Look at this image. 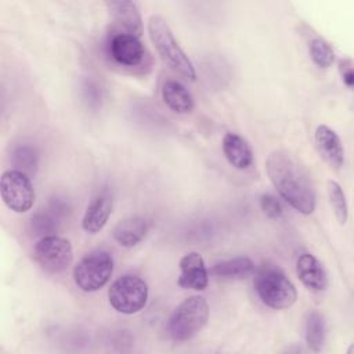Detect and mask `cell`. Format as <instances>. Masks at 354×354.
Returning a JSON list of instances; mask_svg holds the SVG:
<instances>
[{
  "label": "cell",
  "mask_w": 354,
  "mask_h": 354,
  "mask_svg": "<svg viewBox=\"0 0 354 354\" xmlns=\"http://www.w3.org/2000/svg\"><path fill=\"white\" fill-rule=\"evenodd\" d=\"M177 283L183 289H206L209 283V274L201 253L189 252L180 259V275Z\"/></svg>",
  "instance_id": "obj_9"
},
{
  "label": "cell",
  "mask_w": 354,
  "mask_h": 354,
  "mask_svg": "<svg viewBox=\"0 0 354 354\" xmlns=\"http://www.w3.org/2000/svg\"><path fill=\"white\" fill-rule=\"evenodd\" d=\"M326 328L321 313L313 310L306 321V343L313 351H319L325 343Z\"/></svg>",
  "instance_id": "obj_19"
},
{
  "label": "cell",
  "mask_w": 354,
  "mask_h": 354,
  "mask_svg": "<svg viewBox=\"0 0 354 354\" xmlns=\"http://www.w3.org/2000/svg\"><path fill=\"white\" fill-rule=\"evenodd\" d=\"M1 199L8 209L15 213L30 210L35 203V188L26 173L17 169L6 170L0 180Z\"/></svg>",
  "instance_id": "obj_8"
},
{
  "label": "cell",
  "mask_w": 354,
  "mask_h": 354,
  "mask_svg": "<svg viewBox=\"0 0 354 354\" xmlns=\"http://www.w3.org/2000/svg\"><path fill=\"white\" fill-rule=\"evenodd\" d=\"M339 72L342 79L347 87H353L354 84V72H353V61L350 58H343L339 61Z\"/></svg>",
  "instance_id": "obj_25"
},
{
  "label": "cell",
  "mask_w": 354,
  "mask_h": 354,
  "mask_svg": "<svg viewBox=\"0 0 354 354\" xmlns=\"http://www.w3.org/2000/svg\"><path fill=\"white\" fill-rule=\"evenodd\" d=\"M260 207L263 213L270 218H279L283 214V207L281 202L270 194H264L260 196Z\"/></svg>",
  "instance_id": "obj_23"
},
{
  "label": "cell",
  "mask_w": 354,
  "mask_h": 354,
  "mask_svg": "<svg viewBox=\"0 0 354 354\" xmlns=\"http://www.w3.org/2000/svg\"><path fill=\"white\" fill-rule=\"evenodd\" d=\"M33 257L43 271L59 274L72 264L73 250L68 239L58 235H44L36 242Z\"/></svg>",
  "instance_id": "obj_7"
},
{
  "label": "cell",
  "mask_w": 354,
  "mask_h": 354,
  "mask_svg": "<svg viewBox=\"0 0 354 354\" xmlns=\"http://www.w3.org/2000/svg\"><path fill=\"white\" fill-rule=\"evenodd\" d=\"M296 272L301 283L314 292H322L328 288V274L324 266L308 252L299 254L296 260Z\"/></svg>",
  "instance_id": "obj_12"
},
{
  "label": "cell",
  "mask_w": 354,
  "mask_h": 354,
  "mask_svg": "<svg viewBox=\"0 0 354 354\" xmlns=\"http://www.w3.org/2000/svg\"><path fill=\"white\" fill-rule=\"evenodd\" d=\"M266 171L278 194L299 213L315 210V191L310 174L300 160L285 149L272 151L266 160Z\"/></svg>",
  "instance_id": "obj_1"
},
{
  "label": "cell",
  "mask_w": 354,
  "mask_h": 354,
  "mask_svg": "<svg viewBox=\"0 0 354 354\" xmlns=\"http://www.w3.org/2000/svg\"><path fill=\"white\" fill-rule=\"evenodd\" d=\"M105 6L112 17L113 24L120 33L133 35L140 37L142 33V19L140 10L134 1L119 0V1H105Z\"/></svg>",
  "instance_id": "obj_10"
},
{
  "label": "cell",
  "mask_w": 354,
  "mask_h": 354,
  "mask_svg": "<svg viewBox=\"0 0 354 354\" xmlns=\"http://www.w3.org/2000/svg\"><path fill=\"white\" fill-rule=\"evenodd\" d=\"M109 304L122 314H136L142 310L148 300V285L134 274L118 278L108 290Z\"/></svg>",
  "instance_id": "obj_6"
},
{
  "label": "cell",
  "mask_w": 354,
  "mask_h": 354,
  "mask_svg": "<svg viewBox=\"0 0 354 354\" xmlns=\"http://www.w3.org/2000/svg\"><path fill=\"white\" fill-rule=\"evenodd\" d=\"M326 189H328L329 203L333 209V213H335L337 221L340 224H346L347 217H348V207H347V201H346V195L343 192V188L336 181L329 180L328 185H326Z\"/></svg>",
  "instance_id": "obj_20"
},
{
  "label": "cell",
  "mask_w": 354,
  "mask_h": 354,
  "mask_svg": "<svg viewBox=\"0 0 354 354\" xmlns=\"http://www.w3.org/2000/svg\"><path fill=\"white\" fill-rule=\"evenodd\" d=\"M223 153L231 166L245 170L253 165L254 156L249 142L236 133H227L223 137Z\"/></svg>",
  "instance_id": "obj_16"
},
{
  "label": "cell",
  "mask_w": 354,
  "mask_h": 354,
  "mask_svg": "<svg viewBox=\"0 0 354 354\" xmlns=\"http://www.w3.org/2000/svg\"><path fill=\"white\" fill-rule=\"evenodd\" d=\"M308 51L313 62L318 68H329L335 59V53L329 43L322 37H315L308 44Z\"/></svg>",
  "instance_id": "obj_21"
},
{
  "label": "cell",
  "mask_w": 354,
  "mask_h": 354,
  "mask_svg": "<svg viewBox=\"0 0 354 354\" xmlns=\"http://www.w3.org/2000/svg\"><path fill=\"white\" fill-rule=\"evenodd\" d=\"M162 98L165 104L176 113H189L195 108L192 94L184 84L174 79H167L163 83Z\"/></svg>",
  "instance_id": "obj_17"
},
{
  "label": "cell",
  "mask_w": 354,
  "mask_h": 354,
  "mask_svg": "<svg viewBox=\"0 0 354 354\" xmlns=\"http://www.w3.org/2000/svg\"><path fill=\"white\" fill-rule=\"evenodd\" d=\"M55 228H57L55 218L53 216H50L48 213H37L35 217H32V230L37 235L51 232Z\"/></svg>",
  "instance_id": "obj_24"
},
{
  "label": "cell",
  "mask_w": 354,
  "mask_h": 354,
  "mask_svg": "<svg viewBox=\"0 0 354 354\" xmlns=\"http://www.w3.org/2000/svg\"><path fill=\"white\" fill-rule=\"evenodd\" d=\"M113 272V259L106 250L86 254L73 268V281L83 292H95L105 286Z\"/></svg>",
  "instance_id": "obj_5"
},
{
  "label": "cell",
  "mask_w": 354,
  "mask_h": 354,
  "mask_svg": "<svg viewBox=\"0 0 354 354\" xmlns=\"http://www.w3.org/2000/svg\"><path fill=\"white\" fill-rule=\"evenodd\" d=\"M253 272H254V263L252 261V259L246 256L223 260L220 263H216L210 270L212 275L225 281L245 279L250 277Z\"/></svg>",
  "instance_id": "obj_18"
},
{
  "label": "cell",
  "mask_w": 354,
  "mask_h": 354,
  "mask_svg": "<svg viewBox=\"0 0 354 354\" xmlns=\"http://www.w3.org/2000/svg\"><path fill=\"white\" fill-rule=\"evenodd\" d=\"M314 138L322 159L333 169H340L344 163V148L336 131L326 124H319L315 130Z\"/></svg>",
  "instance_id": "obj_13"
},
{
  "label": "cell",
  "mask_w": 354,
  "mask_h": 354,
  "mask_svg": "<svg viewBox=\"0 0 354 354\" xmlns=\"http://www.w3.org/2000/svg\"><path fill=\"white\" fill-rule=\"evenodd\" d=\"M112 207L113 199L108 192L104 191L95 195L84 212L82 228L88 234L100 232L108 223V218L112 213Z\"/></svg>",
  "instance_id": "obj_14"
},
{
  "label": "cell",
  "mask_w": 354,
  "mask_h": 354,
  "mask_svg": "<svg viewBox=\"0 0 354 354\" xmlns=\"http://www.w3.org/2000/svg\"><path fill=\"white\" fill-rule=\"evenodd\" d=\"M12 160L17 166V170L28 173L33 171V169L37 165V153L33 148L30 147H18L12 152Z\"/></svg>",
  "instance_id": "obj_22"
},
{
  "label": "cell",
  "mask_w": 354,
  "mask_h": 354,
  "mask_svg": "<svg viewBox=\"0 0 354 354\" xmlns=\"http://www.w3.org/2000/svg\"><path fill=\"white\" fill-rule=\"evenodd\" d=\"M148 33L163 62L183 77L194 82L196 77L194 64L178 46L166 19L160 15H151L148 21Z\"/></svg>",
  "instance_id": "obj_3"
},
{
  "label": "cell",
  "mask_w": 354,
  "mask_h": 354,
  "mask_svg": "<svg viewBox=\"0 0 354 354\" xmlns=\"http://www.w3.org/2000/svg\"><path fill=\"white\" fill-rule=\"evenodd\" d=\"M111 57L120 65L134 66L144 58V46L140 37L127 33H115L109 41Z\"/></svg>",
  "instance_id": "obj_11"
},
{
  "label": "cell",
  "mask_w": 354,
  "mask_h": 354,
  "mask_svg": "<svg viewBox=\"0 0 354 354\" xmlns=\"http://www.w3.org/2000/svg\"><path fill=\"white\" fill-rule=\"evenodd\" d=\"M253 286L261 303L274 310L289 308L297 300L295 285L275 264H263L254 274Z\"/></svg>",
  "instance_id": "obj_2"
},
{
  "label": "cell",
  "mask_w": 354,
  "mask_h": 354,
  "mask_svg": "<svg viewBox=\"0 0 354 354\" xmlns=\"http://www.w3.org/2000/svg\"><path fill=\"white\" fill-rule=\"evenodd\" d=\"M209 304L205 297L194 295L184 299L171 313L167 321V332L176 342L194 337L207 322Z\"/></svg>",
  "instance_id": "obj_4"
},
{
  "label": "cell",
  "mask_w": 354,
  "mask_h": 354,
  "mask_svg": "<svg viewBox=\"0 0 354 354\" xmlns=\"http://www.w3.org/2000/svg\"><path fill=\"white\" fill-rule=\"evenodd\" d=\"M149 223L142 216H130L120 220L112 230L113 239L123 248L138 245L147 235Z\"/></svg>",
  "instance_id": "obj_15"
}]
</instances>
